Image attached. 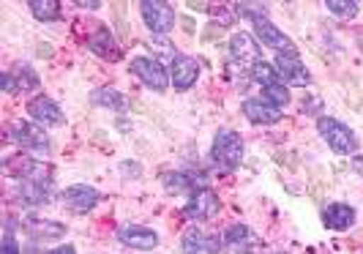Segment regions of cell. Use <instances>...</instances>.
I'll return each instance as SVG.
<instances>
[{"label":"cell","mask_w":363,"mask_h":254,"mask_svg":"<svg viewBox=\"0 0 363 254\" xmlns=\"http://www.w3.org/2000/svg\"><path fill=\"white\" fill-rule=\"evenodd\" d=\"M243 115L249 121H255V123H276L279 121V109L268 104L262 96L259 99H246L243 101Z\"/></svg>","instance_id":"cell-19"},{"label":"cell","mask_w":363,"mask_h":254,"mask_svg":"<svg viewBox=\"0 0 363 254\" xmlns=\"http://www.w3.org/2000/svg\"><path fill=\"white\" fill-rule=\"evenodd\" d=\"M325 9L330 14H336V17H355L361 6H358L355 0H350V3H347V0H328Z\"/></svg>","instance_id":"cell-28"},{"label":"cell","mask_w":363,"mask_h":254,"mask_svg":"<svg viewBox=\"0 0 363 254\" xmlns=\"http://www.w3.org/2000/svg\"><path fill=\"white\" fill-rule=\"evenodd\" d=\"M181 249L183 254H218L221 241L216 236H208L200 227H191V230L183 233Z\"/></svg>","instance_id":"cell-14"},{"label":"cell","mask_w":363,"mask_h":254,"mask_svg":"<svg viewBox=\"0 0 363 254\" xmlns=\"http://www.w3.org/2000/svg\"><path fill=\"white\" fill-rule=\"evenodd\" d=\"M3 91L17 93V91H14V79H11V74H3Z\"/></svg>","instance_id":"cell-30"},{"label":"cell","mask_w":363,"mask_h":254,"mask_svg":"<svg viewBox=\"0 0 363 254\" xmlns=\"http://www.w3.org/2000/svg\"><path fill=\"white\" fill-rule=\"evenodd\" d=\"M240 14H246V17L252 19V25H255L257 36H259V41L262 44H268V47H273V50H279V53H287V50H292L290 38L284 36V31H279L276 25H273L271 19L265 17V11H259V6H235Z\"/></svg>","instance_id":"cell-2"},{"label":"cell","mask_w":363,"mask_h":254,"mask_svg":"<svg viewBox=\"0 0 363 254\" xmlns=\"http://www.w3.org/2000/svg\"><path fill=\"white\" fill-rule=\"evenodd\" d=\"M323 221L330 230H347L355 221V208L345 205V202H333V205H328L325 211H323Z\"/></svg>","instance_id":"cell-18"},{"label":"cell","mask_w":363,"mask_h":254,"mask_svg":"<svg viewBox=\"0 0 363 254\" xmlns=\"http://www.w3.org/2000/svg\"><path fill=\"white\" fill-rule=\"evenodd\" d=\"M352 167H355V172L363 175V156H355V159H352Z\"/></svg>","instance_id":"cell-32"},{"label":"cell","mask_w":363,"mask_h":254,"mask_svg":"<svg viewBox=\"0 0 363 254\" xmlns=\"http://www.w3.org/2000/svg\"><path fill=\"white\" fill-rule=\"evenodd\" d=\"M11 74V79H14V91H33V88H38V74L28 66V63H19L14 72Z\"/></svg>","instance_id":"cell-23"},{"label":"cell","mask_w":363,"mask_h":254,"mask_svg":"<svg viewBox=\"0 0 363 254\" xmlns=\"http://www.w3.org/2000/svg\"><path fill=\"white\" fill-rule=\"evenodd\" d=\"M3 172L14 181H52V170L47 162H38L30 156H11L3 164Z\"/></svg>","instance_id":"cell-5"},{"label":"cell","mask_w":363,"mask_h":254,"mask_svg":"<svg viewBox=\"0 0 363 254\" xmlns=\"http://www.w3.org/2000/svg\"><path fill=\"white\" fill-rule=\"evenodd\" d=\"M9 137H11V143H17V145L25 148V150L50 153V137H47V131L38 126V123H30V121H14V123L9 126Z\"/></svg>","instance_id":"cell-6"},{"label":"cell","mask_w":363,"mask_h":254,"mask_svg":"<svg viewBox=\"0 0 363 254\" xmlns=\"http://www.w3.org/2000/svg\"><path fill=\"white\" fill-rule=\"evenodd\" d=\"M77 6H79V9H99V3H96V0H93V3H82V0H79Z\"/></svg>","instance_id":"cell-33"},{"label":"cell","mask_w":363,"mask_h":254,"mask_svg":"<svg viewBox=\"0 0 363 254\" xmlns=\"http://www.w3.org/2000/svg\"><path fill=\"white\" fill-rule=\"evenodd\" d=\"M262 99H265L268 104H273L276 109H281L290 104V93H287V88H284V82L271 85V88H262Z\"/></svg>","instance_id":"cell-27"},{"label":"cell","mask_w":363,"mask_h":254,"mask_svg":"<svg viewBox=\"0 0 363 254\" xmlns=\"http://www.w3.org/2000/svg\"><path fill=\"white\" fill-rule=\"evenodd\" d=\"M276 72H279L284 85H309L311 82L309 72H306V66L301 63V55H298L295 47L287 50V53L276 55Z\"/></svg>","instance_id":"cell-8"},{"label":"cell","mask_w":363,"mask_h":254,"mask_svg":"<svg viewBox=\"0 0 363 254\" xmlns=\"http://www.w3.org/2000/svg\"><path fill=\"white\" fill-rule=\"evenodd\" d=\"M259 246L257 243L255 233L246 227V224H235V227H230L224 238H221V249L227 254H252Z\"/></svg>","instance_id":"cell-13"},{"label":"cell","mask_w":363,"mask_h":254,"mask_svg":"<svg viewBox=\"0 0 363 254\" xmlns=\"http://www.w3.org/2000/svg\"><path fill=\"white\" fill-rule=\"evenodd\" d=\"M162 183L169 194H183V192H191V189H200L202 186L191 175H186V172H164Z\"/></svg>","instance_id":"cell-22"},{"label":"cell","mask_w":363,"mask_h":254,"mask_svg":"<svg viewBox=\"0 0 363 254\" xmlns=\"http://www.w3.org/2000/svg\"><path fill=\"white\" fill-rule=\"evenodd\" d=\"M0 254H19V243L14 238V227H6V236H3V249Z\"/></svg>","instance_id":"cell-29"},{"label":"cell","mask_w":363,"mask_h":254,"mask_svg":"<svg viewBox=\"0 0 363 254\" xmlns=\"http://www.w3.org/2000/svg\"><path fill=\"white\" fill-rule=\"evenodd\" d=\"M60 200L66 208H72L77 214H85V211H91L96 208V202H99V192L88 186V183H74V186H66L63 192H60Z\"/></svg>","instance_id":"cell-11"},{"label":"cell","mask_w":363,"mask_h":254,"mask_svg":"<svg viewBox=\"0 0 363 254\" xmlns=\"http://www.w3.org/2000/svg\"><path fill=\"white\" fill-rule=\"evenodd\" d=\"M320 134H323V140L328 143V148L333 150V153H355V148H358V140H355V131L350 126H345L342 121H336V118H320Z\"/></svg>","instance_id":"cell-3"},{"label":"cell","mask_w":363,"mask_h":254,"mask_svg":"<svg viewBox=\"0 0 363 254\" xmlns=\"http://www.w3.org/2000/svg\"><path fill=\"white\" fill-rule=\"evenodd\" d=\"M9 197L22 208H36L52 200V181H17L9 186Z\"/></svg>","instance_id":"cell-4"},{"label":"cell","mask_w":363,"mask_h":254,"mask_svg":"<svg viewBox=\"0 0 363 254\" xmlns=\"http://www.w3.org/2000/svg\"><path fill=\"white\" fill-rule=\"evenodd\" d=\"M47 254H77V252H74V246H60V249H52V252Z\"/></svg>","instance_id":"cell-31"},{"label":"cell","mask_w":363,"mask_h":254,"mask_svg":"<svg viewBox=\"0 0 363 254\" xmlns=\"http://www.w3.org/2000/svg\"><path fill=\"white\" fill-rule=\"evenodd\" d=\"M140 11L145 17V25L156 33V36H164L172 31L175 25V9L169 3H162V0H145L140 3Z\"/></svg>","instance_id":"cell-7"},{"label":"cell","mask_w":363,"mask_h":254,"mask_svg":"<svg viewBox=\"0 0 363 254\" xmlns=\"http://www.w3.org/2000/svg\"><path fill=\"white\" fill-rule=\"evenodd\" d=\"M218 208H221V202L218 197L211 192V189H197L194 194H191V200L186 202V208H183V214L189 219H197V221H205V219H213L218 214Z\"/></svg>","instance_id":"cell-10"},{"label":"cell","mask_w":363,"mask_h":254,"mask_svg":"<svg viewBox=\"0 0 363 254\" xmlns=\"http://www.w3.org/2000/svg\"><path fill=\"white\" fill-rule=\"evenodd\" d=\"M211 159L221 170H235L243 162V140L233 128H221L211 148Z\"/></svg>","instance_id":"cell-1"},{"label":"cell","mask_w":363,"mask_h":254,"mask_svg":"<svg viewBox=\"0 0 363 254\" xmlns=\"http://www.w3.org/2000/svg\"><path fill=\"white\" fill-rule=\"evenodd\" d=\"M88 47H91L93 53L99 55V57H109V60H118V44H115V38L109 33L107 28H99L91 38H88Z\"/></svg>","instance_id":"cell-21"},{"label":"cell","mask_w":363,"mask_h":254,"mask_svg":"<svg viewBox=\"0 0 363 254\" xmlns=\"http://www.w3.org/2000/svg\"><path fill=\"white\" fill-rule=\"evenodd\" d=\"M131 72L137 74L147 88L156 93H164L167 85H169V77L164 72V66L159 60H153V57H134V60H131Z\"/></svg>","instance_id":"cell-9"},{"label":"cell","mask_w":363,"mask_h":254,"mask_svg":"<svg viewBox=\"0 0 363 254\" xmlns=\"http://www.w3.org/2000/svg\"><path fill=\"white\" fill-rule=\"evenodd\" d=\"M252 74H255V79L262 85V88H271V85H279V82H281L279 72L273 69L271 63H265V60L255 63V66H252Z\"/></svg>","instance_id":"cell-26"},{"label":"cell","mask_w":363,"mask_h":254,"mask_svg":"<svg viewBox=\"0 0 363 254\" xmlns=\"http://www.w3.org/2000/svg\"><path fill=\"white\" fill-rule=\"evenodd\" d=\"M118 241L123 246H131V249H140V252H150L159 246V236L156 230L150 227H143V224H126L118 230Z\"/></svg>","instance_id":"cell-12"},{"label":"cell","mask_w":363,"mask_h":254,"mask_svg":"<svg viewBox=\"0 0 363 254\" xmlns=\"http://www.w3.org/2000/svg\"><path fill=\"white\" fill-rule=\"evenodd\" d=\"M28 115L38 126H60L63 123V112L50 96H36L33 101H28Z\"/></svg>","instance_id":"cell-16"},{"label":"cell","mask_w":363,"mask_h":254,"mask_svg":"<svg viewBox=\"0 0 363 254\" xmlns=\"http://www.w3.org/2000/svg\"><path fill=\"white\" fill-rule=\"evenodd\" d=\"M172 85H175V91H189L194 82H197V77H200V63L194 60V57H189V55H175L172 57Z\"/></svg>","instance_id":"cell-15"},{"label":"cell","mask_w":363,"mask_h":254,"mask_svg":"<svg viewBox=\"0 0 363 254\" xmlns=\"http://www.w3.org/2000/svg\"><path fill=\"white\" fill-rule=\"evenodd\" d=\"M30 11L41 22H52V19L60 17V3L57 0H33L30 3Z\"/></svg>","instance_id":"cell-25"},{"label":"cell","mask_w":363,"mask_h":254,"mask_svg":"<svg viewBox=\"0 0 363 254\" xmlns=\"http://www.w3.org/2000/svg\"><path fill=\"white\" fill-rule=\"evenodd\" d=\"M25 230L33 241H57V238L66 236V227L60 221H50V219H38L30 216L25 219Z\"/></svg>","instance_id":"cell-17"},{"label":"cell","mask_w":363,"mask_h":254,"mask_svg":"<svg viewBox=\"0 0 363 254\" xmlns=\"http://www.w3.org/2000/svg\"><path fill=\"white\" fill-rule=\"evenodd\" d=\"M230 53L240 63H246V60H252V66L259 63V47H257V41L249 33H235L230 38Z\"/></svg>","instance_id":"cell-20"},{"label":"cell","mask_w":363,"mask_h":254,"mask_svg":"<svg viewBox=\"0 0 363 254\" xmlns=\"http://www.w3.org/2000/svg\"><path fill=\"white\" fill-rule=\"evenodd\" d=\"M93 104H101V107H109V109H126V96L123 93H118L115 88H99V91H93Z\"/></svg>","instance_id":"cell-24"}]
</instances>
